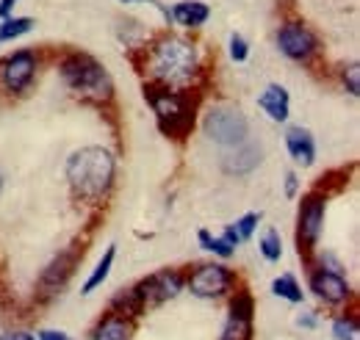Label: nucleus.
<instances>
[{
  "mask_svg": "<svg viewBox=\"0 0 360 340\" xmlns=\"http://www.w3.org/2000/svg\"><path fill=\"white\" fill-rule=\"evenodd\" d=\"M141 72L150 84L169 89H197L202 78V55L194 39L178 34H161L144 47Z\"/></svg>",
  "mask_w": 360,
  "mask_h": 340,
  "instance_id": "obj_1",
  "label": "nucleus"
},
{
  "mask_svg": "<svg viewBox=\"0 0 360 340\" xmlns=\"http://www.w3.org/2000/svg\"><path fill=\"white\" fill-rule=\"evenodd\" d=\"M64 174H67V185H70L72 200L81 205L97 208V205H105V200L114 191L117 158L111 150H105L100 144H89V147L75 150L67 158Z\"/></svg>",
  "mask_w": 360,
  "mask_h": 340,
  "instance_id": "obj_2",
  "label": "nucleus"
},
{
  "mask_svg": "<svg viewBox=\"0 0 360 340\" xmlns=\"http://www.w3.org/2000/svg\"><path fill=\"white\" fill-rule=\"evenodd\" d=\"M144 100L155 117V125L164 136L183 141L191 136L200 114V91L197 89H169V86L144 84Z\"/></svg>",
  "mask_w": 360,
  "mask_h": 340,
  "instance_id": "obj_3",
  "label": "nucleus"
},
{
  "mask_svg": "<svg viewBox=\"0 0 360 340\" xmlns=\"http://www.w3.org/2000/svg\"><path fill=\"white\" fill-rule=\"evenodd\" d=\"M58 75L81 103H89L97 108H108L114 103V94H117L114 78L105 70V64L89 53H81V50L67 53L58 61Z\"/></svg>",
  "mask_w": 360,
  "mask_h": 340,
  "instance_id": "obj_4",
  "label": "nucleus"
},
{
  "mask_svg": "<svg viewBox=\"0 0 360 340\" xmlns=\"http://www.w3.org/2000/svg\"><path fill=\"white\" fill-rule=\"evenodd\" d=\"M202 133L217 147L230 150L250 138V119L247 114L233 103H217L202 114Z\"/></svg>",
  "mask_w": 360,
  "mask_h": 340,
  "instance_id": "obj_5",
  "label": "nucleus"
},
{
  "mask_svg": "<svg viewBox=\"0 0 360 340\" xmlns=\"http://www.w3.org/2000/svg\"><path fill=\"white\" fill-rule=\"evenodd\" d=\"M183 280H186V291L191 296L205 299V301L230 296L238 285L236 271L225 263H197L194 268L183 271Z\"/></svg>",
  "mask_w": 360,
  "mask_h": 340,
  "instance_id": "obj_6",
  "label": "nucleus"
},
{
  "mask_svg": "<svg viewBox=\"0 0 360 340\" xmlns=\"http://www.w3.org/2000/svg\"><path fill=\"white\" fill-rule=\"evenodd\" d=\"M324 218H327V194L321 188H314L302 197L300 211H297V249H300V257L311 260L319 241H321V233H324Z\"/></svg>",
  "mask_w": 360,
  "mask_h": 340,
  "instance_id": "obj_7",
  "label": "nucleus"
},
{
  "mask_svg": "<svg viewBox=\"0 0 360 340\" xmlns=\"http://www.w3.org/2000/svg\"><path fill=\"white\" fill-rule=\"evenodd\" d=\"M131 288H134L141 310L147 313V310H155V307L178 299L186 291V280H183V271L180 268H161V271L147 274L144 280H139Z\"/></svg>",
  "mask_w": 360,
  "mask_h": 340,
  "instance_id": "obj_8",
  "label": "nucleus"
},
{
  "mask_svg": "<svg viewBox=\"0 0 360 340\" xmlns=\"http://www.w3.org/2000/svg\"><path fill=\"white\" fill-rule=\"evenodd\" d=\"M37 72H39V55L34 50L22 47V50L8 53L0 61V91L8 97L25 94L37 81Z\"/></svg>",
  "mask_w": 360,
  "mask_h": 340,
  "instance_id": "obj_9",
  "label": "nucleus"
},
{
  "mask_svg": "<svg viewBox=\"0 0 360 340\" xmlns=\"http://www.w3.org/2000/svg\"><path fill=\"white\" fill-rule=\"evenodd\" d=\"M308 291L314 294L321 304L327 307H335V310H347V304H352V285L349 280L344 277V271H335V268H327V266H311L308 271Z\"/></svg>",
  "mask_w": 360,
  "mask_h": 340,
  "instance_id": "obj_10",
  "label": "nucleus"
},
{
  "mask_svg": "<svg viewBox=\"0 0 360 340\" xmlns=\"http://www.w3.org/2000/svg\"><path fill=\"white\" fill-rule=\"evenodd\" d=\"M277 50L288 58V61H297V64H311L316 55H319V37L302 22V20H285L280 28H277Z\"/></svg>",
  "mask_w": 360,
  "mask_h": 340,
  "instance_id": "obj_11",
  "label": "nucleus"
},
{
  "mask_svg": "<svg viewBox=\"0 0 360 340\" xmlns=\"http://www.w3.org/2000/svg\"><path fill=\"white\" fill-rule=\"evenodd\" d=\"M81 260H84V249H78V247L58 252V255L53 257L45 268H42V274H39V282H37V299H39L42 304L53 301V299L67 288V282H70V277L75 274V266H78Z\"/></svg>",
  "mask_w": 360,
  "mask_h": 340,
  "instance_id": "obj_12",
  "label": "nucleus"
},
{
  "mask_svg": "<svg viewBox=\"0 0 360 340\" xmlns=\"http://www.w3.org/2000/svg\"><path fill=\"white\" fill-rule=\"evenodd\" d=\"M219 340H255V296L247 288L230 294Z\"/></svg>",
  "mask_w": 360,
  "mask_h": 340,
  "instance_id": "obj_13",
  "label": "nucleus"
},
{
  "mask_svg": "<svg viewBox=\"0 0 360 340\" xmlns=\"http://www.w3.org/2000/svg\"><path fill=\"white\" fill-rule=\"evenodd\" d=\"M264 161V147L252 138H247L244 144L238 147H230L225 155H222V171L230 177H247L261 166Z\"/></svg>",
  "mask_w": 360,
  "mask_h": 340,
  "instance_id": "obj_14",
  "label": "nucleus"
},
{
  "mask_svg": "<svg viewBox=\"0 0 360 340\" xmlns=\"http://www.w3.org/2000/svg\"><path fill=\"white\" fill-rule=\"evenodd\" d=\"M136 335V318H128L117 310H105L97 324L91 327L89 340H134Z\"/></svg>",
  "mask_w": 360,
  "mask_h": 340,
  "instance_id": "obj_15",
  "label": "nucleus"
},
{
  "mask_svg": "<svg viewBox=\"0 0 360 340\" xmlns=\"http://www.w3.org/2000/svg\"><path fill=\"white\" fill-rule=\"evenodd\" d=\"M285 150L291 155V161L302 169H311L316 164V138L314 133L302 125H294V128L285 130Z\"/></svg>",
  "mask_w": 360,
  "mask_h": 340,
  "instance_id": "obj_16",
  "label": "nucleus"
},
{
  "mask_svg": "<svg viewBox=\"0 0 360 340\" xmlns=\"http://www.w3.org/2000/svg\"><path fill=\"white\" fill-rule=\"evenodd\" d=\"M258 108L277 125L288 122V117H291V94H288V89L280 84H269L258 97Z\"/></svg>",
  "mask_w": 360,
  "mask_h": 340,
  "instance_id": "obj_17",
  "label": "nucleus"
},
{
  "mask_svg": "<svg viewBox=\"0 0 360 340\" xmlns=\"http://www.w3.org/2000/svg\"><path fill=\"white\" fill-rule=\"evenodd\" d=\"M169 17H172V22L180 25V28L197 31V28H202L211 20V6L202 3V0H178L169 8Z\"/></svg>",
  "mask_w": 360,
  "mask_h": 340,
  "instance_id": "obj_18",
  "label": "nucleus"
},
{
  "mask_svg": "<svg viewBox=\"0 0 360 340\" xmlns=\"http://www.w3.org/2000/svg\"><path fill=\"white\" fill-rule=\"evenodd\" d=\"M114 260H117V244H108V247H105V252H103V257L97 260V266L91 268L89 280H86V282H84V288H81V294H84V296H91L97 288H103V285H105V280L111 277Z\"/></svg>",
  "mask_w": 360,
  "mask_h": 340,
  "instance_id": "obj_19",
  "label": "nucleus"
},
{
  "mask_svg": "<svg viewBox=\"0 0 360 340\" xmlns=\"http://www.w3.org/2000/svg\"><path fill=\"white\" fill-rule=\"evenodd\" d=\"M271 294L277 299H283V301H288V304H302V301H305V291H302V285H300V280H297L294 274H280V277H274Z\"/></svg>",
  "mask_w": 360,
  "mask_h": 340,
  "instance_id": "obj_20",
  "label": "nucleus"
},
{
  "mask_svg": "<svg viewBox=\"0 0 360 340\" xmlns=\"http://www.w3.org/2000/svg\"><path fill=\"white\" fill-rule=\"evenodd\" d=\"M34 17H3L0 20V44L6 42H14V39H20V37H25V34H31L34 31Z\"/></svg>",
  "mask_w": 360,
  "mask_h": 340,
  "instance_id": "obj_21",
  "label": "nucleus"
},
{
  "mask_svg": "<svg viewBox=\"0 0 360 340\" xmlns=\"http://www.w3.org/2000/svg\"><path fill=\"white\" fill-rule=\"evenodd\" d=\"M358 315L355 313H338L335 318H333V324H330V335L333 340H358Z\"/></svg>",
  "mask_w": 360,
  "mask_h": 340,
  "instance_id": "obj_22",
  "label": "nucleus"
},
{
  "mask_svg": "<svg viewBox=\"0 0 360 340\" xmlns=\"http://www.w3.org/2000/svg\"><path fill=\"white\" fill-rule=\"evenodd\" d=\"M197 244L205 249V252H211V255L222 257V260H227V257L236 255V249L227 244L222 235H211L208 230H197Z\"/></svg>",
  "mask_w": 360,
  "mask_h": 340,
  "instance_id": "obj_23",
  "label": "nucleus"
},
{
  "mask_svg": "<svg viewBox=\"0 0 360 340\" xmlns=\"http://www.w3.org/2000/svg\"><path fill=\"white\" fill-rule=\"evenodd\" d=\"M258 249H261V255L266 263H277L280 257H283V238H280V233L269 227L264 235H261V241H258Z\"/></svg>",
  "mask_w": 360,
  "mask_h": 340,
  "instance_id": "obj_24",
  "label": "nucleus"
},
{
  "mask_svg": "<svg viewBox=\"0 0 360 340\" xmlns=\"http://www.w3.org/2000/svg\"><path fill=\"white\" fill-rule=\"evenodd\" d=\"M261 218H264L261 211H250V213H244L241 218H236V221H233V227H236V233H238L241 244H244V241H250V238L255 235V230H258Z\"/></svg>",
  "mask_w": 360,
  "mask_h": 340,
  "instance_id": "obj_25",
  "label": "nucleus"
},
{
  "mask_svg": "<svg viewBox=\"0 0 360 340\" xmlns=\"http://www.w3.org/2000/svg\"><path fill=\"white\" fill-rule=\"evenodd\" d=\"M227 55H230V61L244 64L250 58V42L241 34H230V39H227Z\"/></svg>",
  "mask_w": 360,
  "mask_h": 340,
  "instance_id": "obj_26",
  "label": "nucleus"
},
{
  "mask_svg": "<svg viewBox=\"0 0 360 340\" xmlns=\"http://www.w3.org/2000/svg\"><path fill=\"white\" fill-rule=\"evenodd\" d=\"M341 86L352 94V97H358L360 94V67L358 61H352V64H347L344 70H341Z\"/></svg>",
  "mask_w": 360,
  "mask_h": 340,
  "instance_id": "obj_27",
  "label": "nucleus"
},
{
  "mask_svg": "<svg viewBox=\"0 0 360 340\" xmlns=\"http://www.w3.org/2000/svg\"><path fill=\"white\" fill-rule=\"evenodd\" d=\"M120 3H141V6H150V8H155L158 14H161V20L169 25L172 22V17H169V6H164L161 0H120Z\"/></svg>",
  "mask_w": 360,
  "mask_h": 340,
  "instance_id": "obj_28",
  "label": "nucleus"
},
{
  "mask_svg": "<svg viewBox=\"0 0 360 340\" xmlns=\"http://www.w3.org/2000/svg\"><path fill=\"white\" fill-rule=\"evenodd\" d=\"M297 327H300V329H316V327H319V313H314V310L300 313V315H297Z\"/></svg>",
  "mask_w": 360,
  "mask_h": 340,
  "instance_id": "obj_29",
  "label": "nucleus"
},
{
  "mask_svg": "<svg viewBox=\"0 0 360 340\" xmlns=\"http://www.w3.org/2000/svg\"><path fill=\"white\" fill-rule=\"evenodd\" d=\"M285 197H288V200H297V197H300V177H297L294 171L285 174Z\"/></svg>",
  "mask_w": 360,
  "mask_h": 340,
  "instance_id": "obj_30",
  "label": "nucleus"
},
{
  "mask_svg": "<svg viewBox=\"0 0 360 340\" xmlns=\"http://www.w3.org/2000/svg\"><path fill=\"white\" fill-rule=\"evenodd\" d=\"M37 340H72V338L67 332H61V329H39Z\"/></svg>",
  "mask_w": 360,
  "mask_h": 340,
  "instance_id": "obj_31",
  "label": "nucleus"
},
{
  "mask_svg": "<svg viewBox=\"0 0 360 340\" xmlns=\"http://www.w3.org/2000/svg\"><path fill=\"white\" fill-rule=\"evenodd\" d=\"M222 238H225L233 249H238V247H241V238H238V233H236V227H233V224H227L225 230H222Z\"/></svg>",
  "mask_w": 360,
  "mask_h": 340,
  "instance_id": "obj_32",
  "label": "nucleus"
},
{
  "mask_svg": "<svg viewBox=\"0 0 360 340\" xmlns=\"http://www.w3.org/2000/svg\"><path fill=\"white\" fill-rule=\"evenodd\" d=\"M0 340H37L31 332H25V329H8V332H3Z\"/></svg>",
  "mask_w": 360,
  "mask_h": 340,
  "instance_id": "obj_33",
  "label": "nucleus"
},
{
  "mask_svg": "<svg viewBox=\"0 0 360 340\" xmlns=\"http://www.w3.org/2000/svg\"><path fill=\"white\" fill-rule=\"evenodd\" d=\"M17 3H20V0H0V20H3V17H11Z\"/></svg>",
  "mask_w": 360,
  "mask_h": 340,
  "instance_id": "obj_34",
  "label": "nucleus"
},
{
  "mask_svg": "<svg viewBox=\"0 0 360 340\" xmlns=\"http://www.w3.org/2000/svg\"><path fill=\"white\" fill-rule=\"evenodd\" d=\"M3 183H6V177H3V171H0V191H3Z\"/></svg>",
  "mask_w": 360,
  "mask_h": 340,
  "instance_id": "obj_35",
  "label": "nucleus"
}]
</instances>
